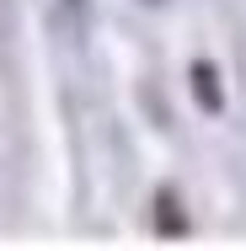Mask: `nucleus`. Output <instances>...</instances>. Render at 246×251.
Returning a JSON list of instances; mask_svg holds the SVG:
<instances>
[{
	"label": "nucleus",
	"mask_w": 246,
	"mask_h": 251,
	"mask_svg": "<svg viewBox=\"0 0 246 251\" xmlns=\"http://www.w3.org/2000/svg\"><path fill=\"white\" fill-rule=\"evenodd\" d=\"M193 91H198V101H203V112H219V107H225V91H219V70H214L209 59H198V64H193Z\"/></svg>",
	"instance_id": "1"
},
{
	"label": "nucleus",
	"mask_w": 246,
	"mask_h": 251,
	"mask_svg": "<svg viewBox=\"0 0 246 251\" xmlns=\"http://www.w3.org/2000/svg\"><path fill=\"white\" fill-rule=\"evenodd\" d=\"M155 214H161V219H155V225H161V235H171V241H177V235H188V219H182V208H177V193H171V187H161V193H155Z\"/></svg>",
	"instance_id": "2"
}]
</instances>
